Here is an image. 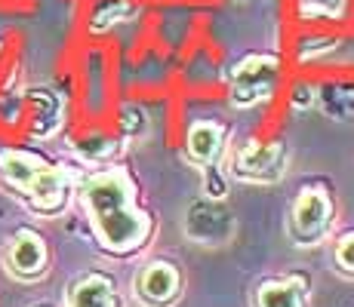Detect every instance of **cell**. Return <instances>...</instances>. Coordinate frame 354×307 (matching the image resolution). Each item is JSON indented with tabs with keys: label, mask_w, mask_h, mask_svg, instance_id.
<instances>
[{
	"label": "cell",
	"mask_w": 354,
	"mask_h": 307,
	"mask_svg": "<svg viewBox=\"0 0 354 307\" xmlns=\"http://www.w3.org/2000/svg\"><path fill=\"white\" fill-rule=\"evenodd\" d=\"M80 206L93 240L105 255L129 258L142 252L154 234V218L139 206L136 184L124 166H105L77 184Z\"/></svg>",
	"instance_id": "6da1fadb"
},
{
	"label": "cell",
	"mask_w": 354,
	"mask_h": 307,
	"mask_svg": "<svg viewBox=\"0 0 354 307\" xmlns=\"http://www.w3.org/2000/svg\"><path fill=\"white\" fill-rule=\"evenodd\" d=\"M0 181L40 215H59L74 190L65 166L28 148H0Z\"/></svg>",
	"instance_id": "7a4b0ae2"
},
{
	"label": "cell",
	"mask_w": 354,
	"mask_h": 307,
	"mask_svg": "<svg viewBox=\"0 0 354 307\" xmlns=\"http://www.w3.org/2000/svg\"><path fill=\"white\" fill-rule=\"evenodd\" d=\"M333 218H336V200H333L330 190L324 184H305L290 209V240L299 246L321 243L330 234Z\"/></svg>",
	"instance_id": "3957f363"
},
{
	"label": "cell",
	"mask_w": 354,
	"mask_h": 307,
	"mask_svg": "<svg viewBox=\"0 0 354 307\" xmlns=\"http://www.w3.org/2000/svg\"><path fill=\"white\" fill-rule=\"evenodd\" d=\"M281 80V61L274 56H247L231 68L228 80V99L234 108H256L259 101H265L271 92L277 90Z\"/></svg>",
	"instance_id": "277c9868"
},
{
	"label": "cell",
	"mask_w": 354,
	"mask_h": 307,
	"mask_svg": "<svg viewBox=\"0 0 354 307\" xmlns=\"http://www.w3.org/2000/svg\"><path fill=\"white\" fill-rule=\"evenodd\" d=\"M231 175L250 184H277L287 172V148L281 141H247L231 154Z\"/></svg>",
	"instance_id": "5b68a950"
},
{
	"label": "cell",
	"mask_w": 354,
	"mask_h": 307,
	"mask_svg": "<svg viewBox=\"0 0 354 307\" xmlns=\"http://www.w3.org/2000/svg\"><path fill=\"white\" fill-rule=\"evenodd\" d=\"M3 270L16 283H37L50 270V246L31 228H19L3 246Z\"/></svg>",
	"instance_id": "8992f818"
},
{
	"label": "cell",
	"mask_w": 354,
	"mask_h": 307,
	"mask_svg": "<svg viewBox=\"0 0 354 307\" xmlns=\"http://www.w3.org/2000/svg\"><path fill=\"white\" fill-rule=\"evenodd\" d=\"M133 292L145 307H173L182 298V270L169 258H154L136 274Z\"/></svg>",
	"instance_id": "52a82bcc"
},
{
	"label": "cell",
	"mask_w": 354,
	"mask_h": 307,
	"mask_svg": "<svg viewBox=\"0 0 354 307\" xmlns=\"http://www.w3.org/2000/svg\"><path fill=\"white\" fill-rule=\"evenodd\" d=\"M185 230L194 243H203V246H219L231 237V215L228 209L222 206V200H203L192 203L185 215Z\"/></svg>",
	"instance_id": "ba28073f"
},
{
	"label": "cell",
	"mask_w": 354,
	"mask_h": 307,
	"mask_svg": "<svg viewBox=\"0 0 354 307\" xmlns=\"http://www.w3.org/2000/svg\"><path fill=\"white\" fill-rule=\"evenodd\" d=\"M225 145H228V135H225V126H222V123H216V120H197V123L188 126L185 151H188V157H192V160L201 169L222 166Z\"/></svg>",
	"instance_id": "9c48e42d"
},
{
	"label": "cell",
	"mask_w": 354,
	"mask_h": 307,
	"mask_svg": "<svg viewBox=\"0 0 354 307\" xmlns=\"http://www.w3.org/2000/svg\"><path fill=\"white\" fill-rule=\"evenodd\" d=\"M65 307H120L118 286L108 274L90 270V274L77 277L71 283Z\"/></svg>",
	"instance_id": "30bf717a"
},
{
	"label": "cell",
	"mask_w": 354,
	"mask_h": 307,
	"mask_svg": "<svg viewBox=\"0 0 354 307\" xmlns=\"http://www.w3.org/2000/svg\"><path fill=\"white\" fill-rule=\"evenodd\" d=\"M253 307H308V283L302 277L265 279L253 292Z\"/></svg>",
	"instance_id": "8fae6325"
},
{
	"label": "cell",
	"mask_w": 354,
	"mask_h": 307,
	"mask_svg": "<svg viewBox=\"0 0 354 307\" xmlns=\"http://www.w3.org/2000/svg\"><path fill=\"white\" fill-rule=\"evenodd\" d=\"M339 37L333 34H299L296 40V61L308 65V61H324L330 52H336Z\"/></svg>",
	"instance_id": "7c38bea8"
},
{
	"label": "cell",
	"mask_w": 354,
	"mask_h": 307,
	"mask_svg": "<svg viewBox=\"0 0 354 307\" xmlns=\"http://www.w3.org/2000/svg\"><path fill=\"white\" fill-rule=\"evenodd\" d=\"M348 0H296V16L302 22H336L345 16Z\"/></svg>",
	"instance_id": "4fadbf2b"
},
{
	"label": "cell",
	"mask_w": 354,
	"mask_h": 307,
	"mask_svg": "<svg viewBox=\"0 0 354 307\" xmlns=\"http://www.w3.org/2000/svg\"><path fill=\"white\" fill-rule=\"evenodd\" d=\"M321 105L326 108L330 117L339 120H354V90L345 83H330L321 92Z\"/></svg>",
	"instance_id": "5bb4252c"
},
{
	"label": "cell",
	"mask_w": 354,
	"mask_h": 307,
	"mask_svg": "<svg viewBox=\"0 0 354 307\" xmlns=\"http://www.w3.org/2000/svg\"><path fill=\"white\" fill-rule=\"evenodd\" d=\"M333 264L342 277H351L354 279V230L342 234L336 240V249H333Z\"/></svg>",
	"instance_id": "9a60e30c"
},
{
	"label": "cell",
	"mask_w": 354,
	"mask_h": 307,
	"mask_svg": "<svg viewBox=\"0 0 354 307\" xmlns=\"http://www.w3.org/2000/svg\"><path fill=\"white\" fill-rule=\"evenodd\" d=\"M77 151H80L84 160H105V157L114 151V139H108V135H99V132L84 135V139L77 141Z\"/></svg>",
	"instance_id": "2e32d148"
},
{
	"label": "cell",
	"mask_w": 354,
	"mask_h": 307,
	"mask_svg": "<svg viewBox=\"0 0 354 307\" xmlns=\"http://www.w3.org/2000/svg\"><path fill=\"white\" fill-rule=\"evenodd\" d=\"M31 307H56V304H50V301H37V304H31Z\"/></svg>",
	"instance_id": "e0dca14e"
}]
</instances>
